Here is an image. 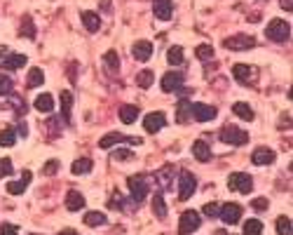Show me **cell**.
I'll return each mask as SVG.
<instances>
[{"label":"cell","mask_w":293,"mask_h":235,"mask_svg":"<svg viewBox=\"0 0 293 235\" xmlns=\"http://www.w3.org/2000/svg\"><path fill=\"white\" fill-rule=\"evenodd\" d=\"M17 132H19V134H21V136H26V134H28V127H26V123H24V120H21V123L17 125Z\"/></svg>","instance_id":"47"},{"label":"cell","mask_w":293,"mask_h":235,"mask_svg":"<svg viewBox=\"0 0 293 235\" xmlns=\"http://www.w3.org/2000/svg\"><path fill=\"white\" fill-rule=\"evenodd\" d=\"M94 167V162L89 160V158H80V160L73 162V167H71V172L75 174V177H80V174H89Z\"/></svg>","instance_id":"27"},{"label":"cell","mask_w":293,"mask_h":235,"mask_svg":"<svg viewBox=\"0 0 293 235\" xmlns=\"http://www.w3.org/2000/svg\"><path fill=\"white\" fill-rule=\"evenodd\" d=\"M181 87H183V75L178 73V71L165 73V78H162V90H165V92H176Z\"/></svg>","instance_id":"12"},{"label":"cell","mask_w":293,"mask_h":235,"mask_svg":"<svg viewBox=\"0 0 293 235\" xmlns=\"http://www.w3.org/2000/svg\"><path fill=\"white\" fill-rule=\"evenodd\" d=\"M200 223H202V219H200V214H197V212H192V210L183 212V214H181V221H178V233H181V235H190L192 230L200 228Z\"/></svg>","instance_id":"6"},{"label":"cell","mask_w":293,"mask_h":235,"mask_svg":"<svg viewBox=\"0 0 293 235\" xmlns=\"http://www.w3.org/2000/svg\"><path fill=\"white\" fill-rule=\"evenodd\" d=\"M71 108H73V94L68 92V90H63L61 92V118L63 123H71Z\"/></svg>","instance_id":"24"},{"label":"cell","mask_w":293,"mask_h":235,"mask_svg":"<svg viewBox=\"0 0 293 235\" xmlns=\"http://www.w3.org/2000/svg\"><path fill=\"white\" fill-rule=\"evenodd\" d=\"M12 174V160L10 158H0V179Z\"/></svg>","instance_id":"40"},{"label":"cell","mask_w":293,"mask_h":235,"mask_svg":"<svg viewBox=\"0 0 293 235\" xmlns=\"http://www.w3.org/2000/svg\"><path fill=\"white\" fill-rule=\"evenodd\" d=\"M122 141H127V143H136V146H139L141 139H139V136L120 134V132H110V134H106L104 139L99 141V146H101V149H110V146H115V143H122Z\"/></svg>","instance_id":"9"},{"label":"cell","mask_w":293,"mask_h":235,"mask_svg":"<svg viewBox=\"0 0 293 235\" xmlns=\"http://www.w3.org/2000/svg\"><path fill=\"white\" fill-rule=\"evenodd\" d=\"M256 45V40L251 36H244V33H239V36H230L225 40V47L227 50H235V52H244V50H251Z\"/></svg>","instance_id":"8"},{"label":"cell","mask_w":293,"mask_h":235,"mask_svg":"<svg viewBox=\"0 0 293 235\" xmlns=\"http://www.w3.org/2000/svg\"><path fill=\"white\" fill-rule=\"evenodd\" d=\"M28 87H40L45 82V75H43V68H31L28 71Z\"/></svg>","instance_id":"34"},{"label":"cell","mask_w":293,"mask_h":235,"mask_svg":"<svg viewBox=\"0 0 293 235\" xmlns=\"http://www.w3.org/2000/svg\"><path fill=\"white\" fill-rule=\"evenodd\" d=\"M5 54H7V50H5V47H0V59H3Z\"/></svg>","instance_id":"51"},{"label":"cell","mask_w":293,"mask_h":235,"mask_svg":"<svg viewBox=\"0 0 293 235\" xmlns=\"http://www.w3.org/2000/svg\"><path fill=\"white\" fill-rule=\"evenodd\" d=\"M218 217L227 223V226H235V223L242 219V207L237 202H227L223 207H218Z\"/></svg>","instance_id":"7"},{"label":"cell","mask_w":293,"mask_h":235,"mask_svg":"<svg viewBox=\"0 0 293 235\" xmlns=\"http://www.w3.org/2000/svg\"><path fill=\"white\" fill-rule=\"evenodd\" d=\"M21 33H24L26 38H33V36H36V28H33V24H31V17H26V19H24V26H21Z\"/></svg>","instance_id":"41"},{"label":"cell","mask_w":293,"mask_h":235,"mask_svg":"<svg viewBox=\"0 0 293 235\" xmlns=\"http://www.w3.org/2000/svg\"><path fill=\"white\" fill-rule=\"evenodd\" d=\"M232 73H235V78H237L242 85H249V82H253L251 78L256 75V71H253V68H249V66H244V64H237V66L232 68Z\"/></svg>","instance_id":"18"},{"label":"cell","mask_w":293,"mask_h":235,"mask_svg":"<svg viewBox=\"0 0 293 235\" xmlns=\"http://www.w3.org/2000/svg\"><path fill=\"white\" fill-rule=\"evenodd\" d=\"M101 7H104V12H110V0H104V3H101Z\"/></svg>","instance_id":"49"},{"label":"cell","mask_w":293,"mask_h":235,"mask_svg":"<svg viewBox=\"0 0 293 235\" xmlns=\"http://www.w3.org/2000/svg\"><path fill=\"white\" fill-rule=\"evenodd\" d=\"M263 233V223L258 219H249L244 223V235H261Z\"/></svg>","instance_id":"36"},{"label":"cell","mask_w":293,"mask_h":235,"mask_svg":"<svg viewBox=\"0 0 293 235\" xmlns=\"http://www.w3.org/2000/svg\"><path fill=\"white\" fill-rule=\"evenodd\" d=\"M28 184H31V172H24V177H21L19 181H10V184H7V193H12V195H21Z\"/></svg>","instance_id":"20"},{"label":"cell","mask_w":293,"mask_h":235,"mask_svg":"<svg viewBox=\"0 0 293 235\" xmlns=\"http://www.w3.org/2000/svg\"><path fill=\"white\" fill-rule=\"evenodd\" d=\"M167 62L171 64V66H181L183 64V50L181 47H169V52H167Z\"/></svg>","instance_id":"33"},{"label":"cell","mask_w":293,"mask_h":235,"mask_svg":"<svg viewBox=\"0 0 293 235\" xmlns=\"http://www.w3.org/2000/svg\"><path fill=\"white\" fill-rule=\"evenodd\" d=\"M165 125H167V118H165L162 111H153V113H148V115L143 118V127H146V132H150V134L159 132Z\"/></svg>","instance_id":"10"},{"label":"cell","mask_w":293,"mask_h":235,"mask_svg":"<svg viewBox=\"0 0 293 235\" xmlns=\"http://www.w3.org/2000/svg\"><path fill=\"white\" fill-rule=\"evenodd\" d=\"M136 118H139V106H122L120 108V120L124 125H132Z\"/></svg>","instance_id":"28"},{"label":"cell","mask_w":293,"mask_h":235,"mask_svg":"<svg viewBox=\"0 0 293 235\" xmlns=\"http://www.w3.org/2000/svg\"><path fill=\"white\" fill-rule=\"evenodd\" d=\"M14 143H17V132L14 130H3L0 132V146H3V149H12Z\"/></svg>","instance_id":"32"},{"label":"cell","mask_w":293,"mask_h":235,"mask_svg":"<svg viewBox=\"0 0 293 235\" xmlns=\"http://www.w3.org/2000/svg\"><path fill=\"white\" fill-rule=\"evenodd\" d=\"M127 186H129V193H132V202H134V204H141V202H143V198H146L148 193H150V186H148V179L143 177V174L129 177Z\"/></svg>","instance_id":"1"},{"label":"cell","mask_w":293,"mask_h":235,"mask_svg":"<svg viewBox=\"0 0 293 235\" xmlns=\"http://www.w3.org/2000/svg\"><path fill=\"white\" fill-rule=\"evenodd\" d=\"M190 106H192V101L188 99H178V123H188L190 118H192V111H190Z\"/></svg>","instance_id":"29"},{"label":"cell","mask_w":293,"mask_h":235,"mask_svg":"<svg viewBox=\"0 0 293 235\" xmlns=\"http://www.w3.org/2000/svg\"><path fill=\"white\" fill-rule=\"evenodd\" d=\"M153 80H155V73H153V71H141V73L136 75V85L143 87V90H148V87L153 85Z\"/></svg>","instance_id":"35"},{"label":"cell","mask_w":293,"mask_h":235,"mask_svg":"<svg viewBox=\"0 0 293 235\" xmlns=\"http://www.w3.org/2000/svg\"><path fill=\"white\" fill-rule=\"evenodd\" d=\"M227 188L230 191H237V193H244L249 195L251 188H253V181H251L249 174H242V172H235L227 177Z\"/></svg>","instance_id":"5"},{"label":"cell","mask_w":293,"mask_h":235,"mask_svg":"<svg viewBox=\"0 0 293 235\" xmlns=\"http://www.w3.org/2000/svg\"><path fill=\"white\" fill-rule=\"evenodd\" d=\"M192 155H195L200 162H207L209 158H211V149H209V143L204 141V139H197V141L192 143Z\"/></svg>","instance_id":"19"},{"label":"cell","mask_w":293,"mask_h":235,"mask_svg":"<svg viewBox=\"0 0 293 235\" xmlns=\"http://www.w3.org/2000/svg\"><path fill=\"white\" fill-rule=\"evenodd\" d=\"M202 212H204L209 219H214V217H218V204H216V202H207Z\"/></svg>","instance_id":"43"},{"label":"cell","mask_w":293,"mask_h":235,"mask_svg":"<svg viewBox=\"0 0 293 235\" xmlns=\"http://www.w3.org/2000/svg\"><path fill=\"white\" fill-rule=\"evenodd\" d=\"M82 24H85V28L89 33H96L99 28H101V19H99V14L96 12H82Z\"/></svg>","instance_id":"21"},{"label":"cell","mask_w":293,"mask_h":235,"mask_svg":"<svg viewBox=\"0 0 293 235\" xmlns=\"http://www.w3.org/2000/svg\"><path fill=\"white\" fill-rule=\"evenodd\" d=\"M155 179H157L159 188H171V179H174V167H171V165H165V167H162L157 174H155Z\"/></svg>","instance_id":"22"},{"label":"cell","mask_w":293,"mask_h":235,"mask_svg":"<svg viewBox=\"0 0 293 235\" xmlns=\"http://www.w3.org/2000/svg\"><path fill=\"white\" fill-rule=\"evenodd\" d=\"M277 233H279V235H291V219H288V217L277 219Z\"/></svg>","instance_id":"39"},{"label":"cell","mask_w":293,"mask_h":235,"mask_svg":"<svg viewBox=\"0 0 293 235\" xmlns=\"http://www.w3.org/2000/svg\"><path fill=\"white\" fill-rule=\"evenodd\" d=\"M190 111H192L195 120H200V123H209V120H214L216 113H218L214 106H207V104H192V106H190Z\"/></svg>","instance_id":"11"},{"label":"cell","mask_w":293,"mask_h":235,"mask_svg":"<svg viewBox=\"0 0 293 235\" xmlns=\"http://www.w3.org/2000/svg\"><path fill=\"white\" fill-rule=\"evenodd\" d=\"M56 169H59V162L56 160H49L47 165L43 167V174H47V177H52V174H56Z\"/></svg>","instance_id":"45"},{"label":"cell","mask_w":293,"mask_h":235,"mask_svg":"<svg viewBox=\"0 0 293 235\" xmlns=\"http://www.w3.org/2000/svg\"><path fill=\"white\" fill-rule=\"evenodd\" d=\"M153 212L157 219H167V204H165V198H162L159 193H155V198H153Z\"/></svg>","instance_id":"30"},{"label":"cell","mask_w":293,"mask_h":235,"mask_svg":"<svg viewBox=\"0 0 293 235\" xmlns=\"http://www.w3.org/2000/svg\"><path fill=\"white\" fill-rule=\"evenodd\" d=\"M113 158H115V160H129V158H132V153H129V151H115V155H113Z\"/></svg>","instance_id":"46"},{"label":"cell","mask_w":293,"mask_h":235,"mask_svg":"<svg viewBox=\"0 0 293 235\" xmlns=\"http://www.w3.org/2000/svg\"><path fill=\"white\" fill-rule=\"evenodd\" d=\"M132 54H134L136 62H148L150 54H153V43H148V40H139V43L132 47Z\"/></svg>","instance_id":"14"},{"label":"cell","mask_w":293,"mask_h":235,"mask_svg":"<svg viewBox=\"0 0 293 235\" xmlns=\"http://www.w3.org/2000/svg\"><path fill=\"white\" fill-rule=\"evenodd\" d=\"M12 90H14L12 78H10V75H5V73H0V97H5V94H12Z\"/></svg>","instance_id":"37"},{"label":"cell","mask_w":293,"mask_h":235,"mask_svg":"<svg viewBox=\"0 0 293 235\" xmlns=\"http://www.w3.org/2000/svg\"><path fill=\"white\" fill-rule=\"evenodd\" d=\"M195 54H197L200 62H209V59L214 56V47H211V45H200V47L195 50Z\"/></svg>","instance_id":"38"},{"label":"cell","mask_w":293,"mask_h":235,"mask_svg":"<svg viewBox=\"0 0 293 235\" xmlns=\"http://www.w3.org/2000/svg\"><path fill=\"white\" fill-rule=\"evenodd\" d=\"M291 3H293V0H279V5L284 7L286 12H291V10H293V5H291Z\"/></svg>","instance_id":"48"},{"label":"cell","mask_w":293,"mask_h":235,"mask_svg":"<svg viewBox=\"0 0 293 235\" xmlns=\"http://www.w3.org/2000/svg\"><path fill=\"white\" fill-rule=\"evenodd\" d=\"M195 188H197L195 174H190L183 169V172L178 174V200H190L192 193H195Z\"/></svg>","instance_id":"3"},{"label":"cell","mask_w":293,"mask_h":235,"mask_svg":"<svg viewBox=\"0 0 293 235\" xmlns=\"http://www.w3.org/2000/svg\"><path fill=\"white\" fill-rule=\"evenodd\" d=\"M220 139L225 143H232V146H244L249 141V134L244 130H239L235 125H225L223 130H220Z\"/></svg>","instance_id":"4"},{"label":"cell","mask_w":293,"mask_h":235,"mask_svg":"<svg viewBox=\"0 0 293 235\" xmlns=\"http://www.w3.org/2000/svg\"><path fill=\"white\" fill-rule=\"evenodd\" d=\"M33 106H36L40 113H52L54 111V99H52V94H40V97H36Z\"/></svg>","instance_id":"23"},{"label":"cell","mask_w":293,"mask_h":235,"mask_svg":"<svg viewBox=\"0 0 293 235\" xmlns=\"http://www.w3.org/2000/svg\"><path fill=\"white\" fill-rule=\"evenodd\" d=\"M17 226H14V223H3V226H0V235H19L17 233Z\"/></svg>","instance_id":"44"},{"label":"cell","mask_w":293,"mask_h":235,"mask_svg":"<svg viewBox=\"0 0 293 235\" xmlns=\"http://www.w3.org/2000/svg\"><path fill=\"white\" fill-rule=\"evenodd\" d=\"M251 160H253V165H270V162H275V151L268 149V146H261V149L253 151Z\"/></svg>","instance_id":"16"},{"label":"cell","mask_w":293,"mask_h":235,"mask_svg":"<svg viewBox=\"0 0 293 235\" xmlns=\"http://www.w3.org/2000/svg\"><path fill=\"white\" fill-rule=\"evenodd\" d=\"M251 207L256 212H268V198H256L251 200Z\"/></svg>","instance_id":"42"},{"label":"cell","mask_w":293,"mask_h":235,"mask_svg":"<svg viewBox=\"0 0 293 235\" xmlns=\"http://www.w3.org/2000/svg\"><path fill=\"white\" fill-rule=\"evenodd\" d=\"M26 62H28V59H26L24 54H7V56H3L0 68H3V71H17V68H24Z\"/></svg>","instance_id":"13"},{"label":"cell","mask_w":293,"mask_h":235,"mask_svg":"<svg viewBox=\"0 0 293 235\" xmlns=\"http://www.w3.org/2000/svg\"><path fill=\"white\" fill-rule=\"evenodd\" d=\"M265 36L270 40H275V43H286L288 36H291V26L284 21V19H272L265 28Z\"/></svg>","instance_id":"2"},{"label":"cell","mask_w":293,"mask_h":235,"mask_svg":"<svg viewBox=\"0 0 293 235\" xmlns=\"http://www.w3.org/2000/svg\"><path fill=\"white\" fill-rule=\"evenodd\" d=\"M153 12L157 19L167 21L174 14V5H171V0H153Z\"/></svg>","instance_id":"15"},{"label":"cell","mask_w":293,"mask_h":235,"mask_svg":"<svg viewBox=\"0 0 293 235\" xmlns=\"http://www.w3.org/2000/svg\"><path fill=\"white\" fill-rule=\"evenodd\" d=\"M232 113H235V115H239L242 120H246V123H251V120H253V108H251L249 104H244V101H237V104L232 106Z\"/></svg>","instance_id":"25"},{"label":"cell","mask_w":293,"mask_h":235,"mask_svg":"<svg viewBox=\"0 0 293 235\" xmlns=\"http://www.w3.org/2000/svg\"><path fill=\"white\" fill-rule=\"evenodd\" d=\"M85 207V195L78 191H68L66 193V210L68 212H80Z\"/></svg>","instance_id":"17"},{"label":"cell","mask_w":293,"mask_h":235,"mask_svg":"<svg viewBox=\"0 0 293 235\" xmlns=\"http://www.w3.org/2000/svg\"><path fill=\"white\" fill-rule=\"evenodd\" d=\"M106 221H108V219H106L104 212H87V214H85L87 226H104Z\"/></svg>","instance_id":"31"},{"label":"cell","mask_w":293,"mask_h":235,"mask_svg":"<svg viewBox=\"0 0 293 235\" xmlns=\"http://www.w3.org/2000/svg\"><path fill=\"white\" fill-rule=\"evenodd\" d=\"M104 66L108 73H117V68H120V56H117L115 50H110L104 54Z\"/></svg>","instance_id":"26"},{"label":"cell","mask_w":293,"mask_h":235,"mask_svg":"<svg viewBox=\"0 0 293 235\" xmlns=\"http://www.w3.org/2000/svg\"><path fill=\"white\" fill-rule=\"evenodd\" d=\"M59 235H78V233H73V230H61Z\"/></svg>","instance_id":"50"}]
</instances>
